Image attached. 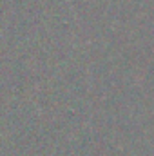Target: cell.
I'll use <instances>...</instances> for the list:
<instances>
[]
</instances>
